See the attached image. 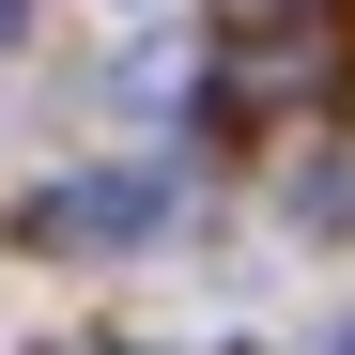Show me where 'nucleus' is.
Returning <instances> with one entry per match:
<instances>
[{"instance_id":"obj_4","label":"nucleus","mask_w":355,"mask_h":355,"mask_svg":"<svg viewBox=\"0 0 355 355\" xmlns=\"http://www.w3.org/2000/svg\"><path fill=\"white\" fill-rule=\"evenodd\" d=\"M263 16H340V0H216V31H263Z\"/></svg>"},{"instance_id":"obj_2","label":"nucleus","mask_w":355,"mask_h":355,"mask_svg":"<svg viewBox=\"0 0 355 355\" xmlns=\"http://www.w3.org/2000/svg\"><path fill=\"white\" fill-rule=\"evenodd\" d=\"M324 93H340V31H324V16H263V31L216 46L201 124H278V108H324Z\"/></svg>"},{"instance_id":"obj_5","label":"nucleus","mask_w":355,"mask_h":355,"mask_svg":"<svg viewBox=\"0 0 355 355\" xmlns=\"http://www.w3.org/2000/svg\"><path fill=\"white\" fill-rule=\"evenodd\" d=\"M16 31H31V0H0V46H16Z\"/></svg>"},{"instance_id":"obj_1","label":"nucleus","mask_w":355,"mask_h":355,"mask_svg":"<svg viewBox=\"0 0 355 355\" xmlns=\"http://www.w3.org/2000/svg\"><path fill=\"white\" fill-rule=\"evenodd\" d=\"M170 201H186V170H78V186H46V201H16V248L31 263H108V248H155L170 232Z\"/></svg>"},{"instance_id":"obj_6","label":"nucleus","mask_w":355,"mask_h":355,"mask_svg":"<svg viewBox=\"0 0 355 355\" xmlns=\"http://www.w3.org/2000/svg\"><path fill=\"white\" fill-rule=\"evenodd\" d=\"M46 355H108V340H46Z\"/></svg>"},{"instance_id":"obj_3","label":"nucleus","mask_w":355,"mask_h":355,"mask_svg":"<svg viewBox=\"0 0 355 355\" xmlns=\"http://www.w3.org/2000/svg\"><path fill=\"white\" fill-rule=\"evenodd\" d=\"M293 232H355V170H340V155L293 170Z\"/></svg>"}]
</instances>
